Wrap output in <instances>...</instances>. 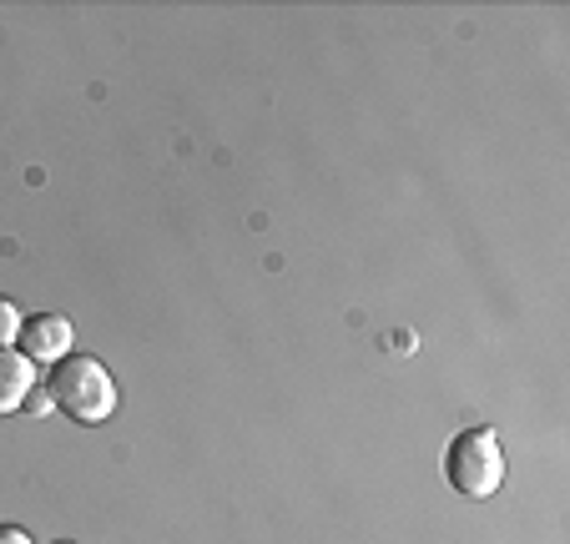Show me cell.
Wrapping results in <instances>:
<instances>
[{
	"label": "cell",
	"mask_w": 570,
	"mask_h": 544,
	"mask_svg": "<svg viewBox=\"0 0 570 544\" xmlns=\"http://www.w3.org/2000/svg\"><path fill=\"white\" fill-rule=\"evenodd\" d=\"M46 394H51V408H61L71 424H87V428L107 424L117 414V378L91 353H66L51 368V378H46Z\"/></svg>",
	"instance_id": "cell-1"
},
{
	"label": "cell",
	"mask_w": 570,
	"mask_h": 544,
	"mask_svg": "<svg viewBox=\"0 0 570 544\" xmlns=\"http://www.w3.org/2000/svg\"><path fill=\"white\" fill-rule=\"evenodd\" d=\"M444 479L464 500H490L505 484V448H500L495 428H460L444 448Z\"/></svg>",
	"instance_id": "cell-2"
},
{
	"label": "cell",
	"mask_w": 570,
	"mask_h": 544,
	"mask_svg": "<svg viewBox=\"0 0 570 544\" xmlns=\"http://www.w3.org/2000/svg\"><path fill=\"white\" fill-rule=\"evenodd\" d=\"M71 343H76L71 318H61V313H31V318H21V338H16V348H21L31 363L56 368L66 353H76Z\"/></svg>",
	"instance_id": "cell-3"
},
{
	"label": "cell",
	"mask_w": 570,
	"mask_h": 544,
	"mask_svg": "<svg viewBox=\"0 0 570 544\" xmlns=\"http://www.w3.org/2000/svg\"><path fill=\"white\" fill-rule=\"evenodd\" d=\"M31 388H36V363L21 348H0V418L26 408Z\"/></svg>",
	"instance_id": "cell-4"
},
{
	"label": "cell",
	"mask_w": 570,
	"mask_h": 544,
	"mask_svg": "<svg viewBox=\"0 0 570 544\" xmlns=\"http://www.w3.org/2000/svg\"><path fill=\"white\" fill-rule=\"evenodd\" d=\"M16 338H21V308L0 293V348H16Z\"/></svg>",
	"instance_id": "cell-5"
},
{
	"label": "cell",
	"mask_w": 570,
	"mask_h": 544,
	"mask_svg": "<svg viewBox=\"0 0 570 544\" xmlns=\"http://www.w3.org/2000/svg\"><path fill=\"white\" fill-rule=\"evenodd\" d=\"M0 544H36V540L21 530V524H0Z\"/></svg>",
	"instance_id": "cell-6"
},
{
	"label": "cell",
	"mask_w": 570,
	"mask_h": 544,
	"mask_svg": "<svg viewBox=\"0 0 570 544\" xmlns=\"http://www.w3.org/2000/svg\"><path fill=\"white\" fill-rule=\"evenodd\" d=\"M26 408H31V414H46V408H51V394H46L41 384L31 388V398H26Z\"/></svg>",
	"instance_id": "cell-7"
},
{
	"label": "cell",
	"mask_w": 570,
	"mask_h": 544,
	"mask_svg": "<svg viewBox=\"0 0 570 544\" xmlns=\"http://www.w3.org/2000/svg\"><path fill=\"white\" fill-rule=\"evenodd\" d=\"M56 544H71V540H56Z\"/></svg>",
	"instance_id": "cell-8"
}]
</instances>
